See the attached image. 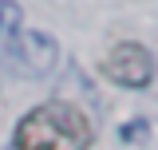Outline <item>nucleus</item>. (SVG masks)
Here are the masks:
<instances>
[{"label":"nucleus","instance_id":"7ed1b4c3","mask_svg":"<svg viewBox=\"0 0 158 150\" xmlns=\"http://www.w3.org/2000/svg\"><path fill=\"white\" fill-rule=\"evenodd\" d=\"M103 75L115 83V87H127V91H142V87H150V79H154V56H150V48L146 44H138V40H118L115 48L103 56Z\"/></svg>","mask_w":158,"mask_h":150},{"label":"nucleus","instance_id":"20e7f679","mask_svg":"<svg viewBox=\"0 0 158 150\" xmlns=\"http://www.w3.org/2000/svg\"><path fill=\"white\" fill-rule=\"evenodd\" d=\"M20 32V8L12 0H0V56H4V48H8V40Z\"/></svg>","mask_w":158,"mask_h":150},{"label":"nucleus","instance_id":"f257e3e1","mask_svg":"<svg viewBox=\"0 0 158 150\" xmlns=\"http://www.w3.org/2000/svg\"><path fill=\"white\" fill-rule=\"evenodd\" d=\"M91 123L71 103H40L16 123L12 150H87Z\"/></svg>","mask_w":158,"mask_h":150},{"label":"nucleus","instance_id":"f03ea898","mask_svg":"<svg viewBox=\"0 0 158 150\" xmlns=\"http://www.w3.org/2000/svg\"><path fill=\"white\" fill-rule=\"evenodd\" d=\"M4 63L8 71L20 75V79H48V75L59 67V44L44 32H32V28H20L16 36L8 40L4 48Z\"/></svg>","mask_w":158,"mask_h":150}]
</instances>
